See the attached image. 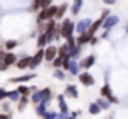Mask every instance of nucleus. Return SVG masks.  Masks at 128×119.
I'll list each match as a JSON object with an SVG mask.
<instances>
[{
	"label": "nucleus",
	"instance_id": "nucleus-1",
	"mask_svg": "<svg viewBox=\"0 0 128 119\" xmlns=\"http://www.w3.org/2000/svg\"><path fill=\"white\" fill-rule=\"evenodd\" d=\"M56 14H58V7H56V5H49V7H46V9L40 11V14H39V21H42V19L51 21V19L56 18Z\"/></svg>",
	"mask_w": 128,
	"mask_h": 119
},
{
	"label": "nucleus",
	"instance_id": "nucleus-2",
	"mask_svg": "<svg viewBox=\"0 0 128 119\" xmlns=\"http://www.w3.org/2000/svg\"><path fill=\"white\" fill-rule=\"evenodd\" d=\"M60 33H62L65 39H70L72 33H74V23H72L70 19H65V21L62 23V26H60Z\"/></svg>",
	"mask_w": 128,
	"mask_h": 119
},
{
	"label": "nucleus",
	"instance_id": "nucleus-3",
	"mask_svg": "<svg viewBox=\"0 0 128 119\" xmlns=\"http://www.w3.org/2000/svg\"><path fill=\"white\" fill-rule=\"evenodd\" d=\"M42 60H46V49H39L34 56H32V63H30V68H37L40 63H42Z\"/></svg>",
	"mask_w": 128,
	"mask_h": 119
},
{
	"label": "nucleus",
	"instance_id": "nucleus-4",
	"mask_svg": "<svg viewBox=\"0 0 128 119\" xmlns=\"http://www.w3.org/2000/svg\"><path fill=\"white\" fill-rule=\"evenodd\" d=\"M91 23H93V21H91V19H88V18H84V19H81V21L77 23V26H76V30L79 32V35H81V33H86V32L90 30V26H91Z\"/></svg>",
	"mask_w": 128,
	"mask_h": 119
},
{
	"label": "nucleus",
	"instance_id": "nucleus-5",
	"mask_svg": "<svg viewBox=\"0 0 128 119\" xmlns=\"http://www.w3.org/2000/svg\"><path fill=\"white\" fill-rule=\"evenodd\" d=\"M118 23H119V18H118V16H114V14H110L109 18H105V21H104V25H102V26H104L105 30H110V28H114Z\"/></svg>",
	"mask_w": 128,
	"mask_h": 119
},
{
	"label": "nucleus",
	"instance_id": "nucleus-6",
	"mask_svg": "<svg viewBox=\"0 0 128 119\" xmlns=\"http://www.w3.org/2000/svg\"><path fill=\"white\" fill-rule=\"evenodd\" d=\"M79 81H81V84H84V86H93V84H95V79H93L88 72L79 74Z\"/></svg>",
	"mask_w": 128,
	"mask_h": 119
},
{
	"label": "nucleus",
	"instance_id": "nucleus-7",
	"mask_svg": "<svg viewBox=\"0 0 128 119\" xmlns=\"http://www.w3.org/2000/svg\"><path fill=\"white\" fill-rule=\"evenodd\" d=\"M56 56H58V49H56L54 46L49 44V46L46 47V60H48V61H53Z\"/></svg>",
	"mask_w": 128,
	"mask_h": 119
},
{
	"label": "nucleus",
	"instance_id": "nucleus-8",
	"mask_svg": "<svg viewBox=\"0 0 128 119\" xmlns=\"http://www.w3.org/2000/svg\"><path fill=\"white\" fill-rule=\"evenodd\" d=\"M2 61H6L7 65H16V63H18V56L11 51V53H7V54L4 56V60H2Z\"/></svg>",
	"mask_w": 128,
	"mask_h": 119
},
{
	"label": "nucleus",
	"instance_id": "nucleus-9",
	"mask_svg": "<svg viewBox=\"0 0 128 119\" xmlns=\"http://www.w3.org/2000/svg\"><path fill=\"white\" fill-rule=\"evenodd\" d=\"M30 63H32V56H23L21 60H18V63H16V65H18V68H21V70H23V68L30 67Z\"/></svg>",
	"mask_w": 128,
	"mask_h": 119
},
{
	"label": "nucleus",
	"instance_id": "nucleus-10",
	"mask_svg": "<svg viewBox=\"0 0 128 119\" xmlns=\"http://www.w3.org/2000/svg\"><path fill=\"white\" fill-rule=\"evenodd\" d=\"M90 40H91V35H90L88 32H86V33H81V35L77 37V46H81V47H82V46H84V44H88Z\"/></svg>",
	"mask_w": 128,
	"mask_h": 119
},
{
	"label": "nucleus",
	"instance_id": "nucleus-11",
	"mask_svg": "<svg viewBox=\"0 0 128 119\" xmlns=\"http://www.w3.org/2000/svg\"><path fill=\"white\" fill-rule=\"evenodd\" d=\"M102 25H104V19H102V18H98V19H96L95 23H91V26H90L88 33H90V35H93V33H95V32H96V30H98V28L102 26Z\"/></svg>",
	"mask_w": 128,
	"mask_h": 119
},
{
	"label": "nucleus",
	"instance_id": "nucleus-12",
	"mask_svg": "<svg viewBox=\"0 0 128 119\" xmlns=\"http://www.w3.org/2000/svg\"><path fill=\"white\" fill-rule=\"evenodd\" d=\"M46 44H49V42H48V35H46V32H44V33H40L39 39H37V47H39V49H44Z\"/></svg>",
	"mask_w": 128,
	"mask_h": 119
},
{
	"label": "nucleus",
	"instance_id": "nucleus-13",
	"mask_svg": "<svg viewBox=\"0 0 128 119\" xmlns=\"http://www.w3.org/2000/svg\"><path fill=\"white\" fill-rule=\"evenodd\" d=\"M35 75L34 74H28V75H20V77H12L11 82H26V81H32Z\"/></svg>",
	"mask_w": 128,
	"mask_h": 119
},
{
	"label": "nucleus",
	"instance_id": "nucleus-14",
	"mask_svg": "<svg viewBox=\"0 0 128 119\" xmlns=\"http://www.w3.org/2000/svg\"><path fill=\"white\" fill-rule=\"evenodd\" d=\"M46 105H48V102H40V103H37V109H35V112H37V116H46Z\"/></svg>",
	"mask_w": 128,
	"mask_h": 119
},
{
	"label": "nucleus",
	"instance_id": "nucleus-15",
	"mask_svg": "<svg viewBox=\"0 0 128 119\" xmlns=\"http://www.w3.org/2000/svg\"><path fill=\"white\" fill-rule=\"evenodd\" d=\"M93 63H95V56H88V58H84V60L81 61V67H82V68H90Z\"/></svg>",
	"mask_w": 128,
	"mask_h": 119
},
{
	"label": "nucleus",
	"instance_id": "nucleus-16",
	"mask_svg": "<svg viewBox=\"0 0 128 119\" xmlns=\"http://www.w3.org/2000/svg\"><path fill=\"white\" fill-rule=\"evenodd\" d=\"M21 96H23V95H21L18 89H16V91H11V93H7V98H9L11 102H18V100H21Z\"/></svg>",
	"mask_w": 128,
	"mask_h": 119
},
{
	"label": "nucleus",
	"instance_id": "nucleus-17",
	"mask_svg": "<svg viewBox=\"0 0 128 119\" xmlns=\"http://www.w3.org/2000/svg\"><path fill=\"white\" fill-rule=\"evenodd\" d=\"M72 75H79V65L76 63V61H70V65H68V68H67Z\"/></svg>",
	"mask_w": 128,
	"mask_h": 119
},
{
	"label": "nucleus",
	"instance_id": "nucleus-18",
	"mask_svg": "<svg viewBox=\"0 0 128 119\" xmlns=\"http://www.w3.org/2000/svg\"><path fill=\"white\" fill-rule=\"evenodd\" d=\"M40 93H42V102H49V98H51V89H49V88H44V89H40Z\"/></svg>",
	"mask_w": 128,
	"mask_h": 119
},
{
	"label": "nucleus",
	"instance_id": "nucleus-19",
	"mask_svg": "<svg viewBox=\"0 0 128 119\" xmlns=\"http://www.w3.org/2000/svg\"><path fill=\"white\" fill-rule=\"evenodd\" d=\"M100 95L102 96H105V98H109V96H112V93H110V88H109V84H105L102 89H100Z\"/></svg>",
	"mask_w": 128,
	"mask_h": 119
},
{
	"label": "nucleus",
	"instance_id": "nucleus-20",
	"mask_svg": "<svg viewBox=\"0 0 128 119\" xmlns=\"http://www.w3.org/2000/svg\"><path fill=\"white\" fill-rule=\"evenodd\" d=\"M26 105H28V96H21V100L18 103V110H25Z\"/></svg>",
	"mask_w": 128,
	"mask_h": 119
},
{
	"label": "nucleus",
	"instance_id": "nucleus-21",
	"mask_svg": "<svg viewBox=\"0 0 128 119\" xmlns=\"http://www.w3.org/2000/svg\"><path fill=\"white\" fill-rule=\"evenodd\" d=\"M65 12H67V4H63V5H60V7H58V14H56V19H62Z\"/></svg>",
	"mask_w": 128,
	"mask_h": 119
},
{
	"label": "nucleus",
	"instance_id": "nucleus-22",
	"mask_svg": "<svg viewBox=\"0 0 128 119\" xmlns=\"http://www.w3.org/2000/svg\"><path fill=\"white\" fill-rule=\"evenodd\" d=\"M100 110H102V107H100L98 103H91V105H90V114L95 116V114H98Z\"/></svg>",
	"mask_w": 128,
	"mask_h": 119
},
{
	"label": "nucleus",
	"instance_id": "nucleus-23",
	"mask_svg": "<svg viewBox=\"0 0 128 119\" xmlns=\"http://www.w3.org/2000/svg\"><path fill=\"white\" fill-rule=\"evenodd\" d=\"M81 5H82V0H74V7H72V14H77V12H79V9H81Z\"/></svg>",
	"mask_w": 128,
	"mask_h": 119
},
{
	"label": "nucleus",
	"instance_id": "nucleus-24",
	"mask_svg": "<svg viewBox=\"0 0 128 119\" xmlns=\"http://www.w3.org/2000/svg\"><path fill=\"white\" fill-rule=\"evenodd\" d=\"M32 100H34L35 103H40V102H42V93H40V91H35L34 96H32Z\"/></svg>",
	"mask_w": 128,
	"mask_h": 119
},
{
	"label": "nucleus",
	"instance_id": "nucleus-25",
	"mask_svg": "<svg viewBox=\"0 0 128 119\" xmlns=\"http://www.w3.org/2000/svg\"><path fill=\"white\" fill-rule=\"evenodd\" d=\"M16 46H18V42H16V40H7V42H6V49H9V51H12Z\"/></svg>",
	"mask_w": 128,
	"mask_h": 119
},
{
	"label": "nucleus",
	"instance_id": "nucleus-26",
	"mask_svg": "<svg viewBox=\"0 0 128 119\" xmlns=\"http://www.w3.org/2000/svg\"><path fill=\"white\" fill-rule=\"evenodd\" d=\"M96 103H98L102 109H109V103H110V102H109V100H104V98H98V102H96Z\"/></svg>",
	"mask_w": 128,
	"mask_h": 119
},
{
	"label": "nucleus",
	"instance_id": "nucleus-27",
	"mask_svg": "<svg viewBox=\"0 0 128 119\" xmlns=\"http://www.w3.org/2000/svg\"><path fill=\"white\" fill-rule=\"evenodd\" d=\"M63 60H65V58H62V56H56V58L53 60V65H54V67H62V65H63Z\"/></svg>",
	"mask_w": 128,
	"mask_h": 119
},
{
	"label": "nucleus",
	"instance_id": "nucleus-28",
	"mask_svg": "<svg viewBox=\"0 0 128 119\" xmlns=\"http://www.w3.org/2000/svg\"><path fill=\"white\" fill-rule=\"evenodd\" d=\"M18 91L23 95V96H28V93H30V89H28V86H20L18 88Z\"/></svg>",
	"mask_w": 128,
	"mask_h": 119
},
{
	"label": "nucleus",
	"instance_id": "nucleus-29",
	"mask_svg": "<svg viewBox=\"0 0 128 119\" xmlns=\"http://www.w3.org/2000/svg\"><path fill=\"white\" fill-rule=\"evenodd\" d=\"M44 117H46V119H58V114H56V112H53V110H48Z\"/></svg>",
	"mask_w": 128,
	"mask_h": 119
},
{
	"label": "nucleus",
	"instance_id": "nucleus-30",
	"mask_svg": "<svg viewBox=\"0 0 128 119\" xmlns=\"http://www.w3.org/2000/svg\"><path fill=\"white\" fill-rule=\"evenodd\" d=\"M67 93H68V95H72L74 98H77V91H76V88H74V86H68V88H67Z\"/></svg>",
	"mask_w": 128,
	"mask_h": 119
},
{
	"label": "nucleus",
	"instance_id": "nucleus-31",
	"mask_svg": "<svg viewBox=\"0 0 128 119\" xmlns=\"http://www.w3.org/2000/svg\"><path fill=\"white\" fill-rule=\"evenodd\" d=\"M49 5H53L51 0H40V9H46V7H49Z\"/></svg>",
	"mask_w": 128,
	"mask_h": 119
},
{
	"label": "nucleus",
	"instance_id": "nucleus-32",
	"mask_svg": "<svg viewBox=\"0 0 128 119\" xmlns=\"http://www.w3.org/2000/svg\"><path fill=\"white\" fill-rule=\"evenodd\" d=\"M7 67H9V65H7L6 61H2V60H0V72H4V70H6Z\"/></svg>",
	"mask_w": 128,
	"mask_h": 119
},
{
	"label": "nucleus",
	"instance_id": "nucleus-33",
	"mask_svg": "<svg viewBox=\"0 0 128 119\" xmlns=\"http://www.w3.org/2000/svg\"><path fill=\"white\" fill-rule=\"evenodd\" d=\"M4 98H7V91L0 88V100H4Z\"/></svg>",
	"mask_w": 128,
	"mask_h": 119
},
{
	"label": "nucleus",
	"instance_id": "nucleus-34",
	"mask_svg": "<svg viewBox=\"0 0 128 119\" xmlns=\"http://www.w3.org/2000/svg\"><path fill=\"white\" fill-rule=\"evenodd\" d=\"M58 119H70V117H68V112H62V114L58 116Z\"/></svg>",
	"mask_w": 128,
	"mask_h": 119
},
{
	"label": "nucleus",
	"instance_id": "nucleus-35",
	"mask_svg": "<svg viewBox=\"0 0 128 119\" xmlns=\"http://www.w3.org/2000/svg\"><path fill=\"white\" fill-rule=\"evenodd\" d=\"M107 100H109V102H110V103H118V102H119V100H118V98H116V96H114V95H112V96H109V98H107Z\"/></svg>",
	"mask_w": 128,
	"mask_h": 119
},
{
	"label": "nucleus",
	"instance_id": "nucleus-36",
	"mask_svg": "<svg viewBox=\"0 0 128 119\" xmlns=\"http://www.w3.org/2000/svg\"><path fill=\"white\" fill-rule=\"evenodd\" d=\"M104 4L105 5H112V4H116V0H104Z\"/></svg>",
	"mask_w": 128,
	"mask_h": 119
},
{
	"label": "nucleus",
	"instance_id": "nucleus-37",
	"mask_svg": "<svg viewBox=\"0 0 128 119\" xmlns=\"http://www.w3.org/2000/svg\"><path fill=\"white\" fill-rule=\"evenodd\" d=\"M96 42H98V39H96V37H93V35H91V40H90V44H93V46H95V44H96Z\"/></svg>",
	"mask_w": 128,
	"mask_h": 119
},
{
	"label": "nucleus",
	"instance_id": "nucleus-38",
	"mask_svg": "<svg viewBox=\"0 0 128 119\" xmlns=\"http://www.w3.org/2000/svg\"><path fill=\"white\" fill-rule=\"evenodd\" d=\"M0 119H11V116H6V114H2V116H0Z\"/></svg>",
	"mask_w": 128,
	"mask_h": 119
}]
</instances>
